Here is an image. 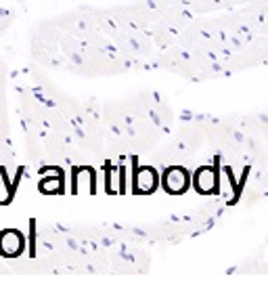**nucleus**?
I'll list each match as a JSON object with an SVG mask.
<instances>
[{
	"label": "nucleus",
	"instance_id": "obj_3",
	"mask_svg": "<svg viewBox=\"0 0 268 283\" xmlns=\"http://www.w3.org/2000/svg\"><path fill=\"white\" fill-rule=\"evenodd\" d=\"M157 185V174L153 168H140L138 174L134 176V189L140 193H149Z\"/></svg>",
	"mask_w": 268,
	"mask_h": 283
},
{
	"label": "nucleus",
	"instance_id": "obj_4",
	"mask_svg": "<svg viewBox=\"0 0 268 283\" xmlns=\"http://www.w3.org/2000/svg\"><path fill=\"white\" fill-rule=\"evenodd\" d=\"M211 178L214 176H211L209 170H199V174H197V187H199V191H209L214 187V180Z\"/></svg>",
	"mask_w": 268,
	"mask_h": 283
},
{
	"label": "nucleus",
	"instance_id": "obj_2",
	"mask_svg": "<svg viewBox=\"0 0 268 283\" xmlns=\"http://www.w3.org/2000/svg\"><path fill=\"white\" fill-rule=\"evenodd\" d=\"M23 248V237L15 231H7L5 235H0V254L5 256H17Z\"/></svg>",
	"mask_w": 268,
	"mask_h": 283
},
{
	"label": "nucleus",
	"instance_id": "obj_1",
	"mask_svg": "<svg viewBox=\"0 0 268 283\" xmlns=\"http://www.w3.org/2000/svg\"><path fill=\"white\" fill-rule=\"evenodd\" d=\"M164 185L170 193H182L189 187V174L182 168H170L164 174Z\"/></svg>",
	"mask_w": 268,
	"mask_h": 283
}]
</instances>
